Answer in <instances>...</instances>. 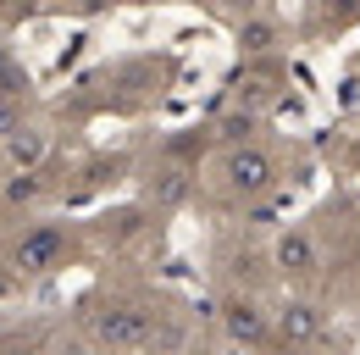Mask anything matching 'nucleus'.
<instances>
[{
    "label": "nucleus",
    "instance_id": "f257e3e1",
    "mask_svg": "<svg viewBox=\"0 0 360 355\" xmlns=\"http://www.w3.org/2000/svg\"><path fill=\"white\" fill-rule=\"evenodd\" d=\"M67 250H72V239H67L61 222H34L11 244V272L17 278H50L56 266H67Z\"/></svg>",
    "mask_w": 360,
    "mask_h": 355
},
{
    "label": "nucleus",
    "instance_id": "f03ea898",
    "mask_svg": "<svg viewBox=\"0 0 360 355\" xmlns=\"http://www.w3.org/2000/svg\"><path fill=\"white\" fill-rule=\"evenodd\" d=\"M217 173H222V189L233 200H261L271 183H277V161H271L266 150H255V144H227Z\"/></svg>",
    "mask_w": 360,
    "mask_h": 355
},
{
    "label": "nucleus",
    "instance_id": "7ed1b4c3",
    "mask_svg": "<svg viewBox=\"0 0 360 355\" xmlns=\"http://www.w3.org/2000/svg\"><path fill=\"white\" fill-rule=\"evenodd\" d=\"M89 328H94V344L100 350H111V355H134L150 344V316L139 306H105V311H94L89 316Z\"/></svg>",
    "mask_w": 360,
    "mask_h": 355
},
{
    "label": "nucleus",
    "instance_id": "20e7f679",
    "mask_svg": "<svg viewBox=\"0 0 360 355\" xmlns=\"http://www.w3.org/2000/svg\"><path fill=\"white\" fill-rule=\"evenodd\" d=\"M222 328H227V339L244 344V350H266L271 339H277V316L261 311V300L244 294V289H233L222 300Z\"/></svg>",
    "mask_w": 360,
    "mask_h": 355
},
{
    "label": "nucleus",
    "instance_id": "39448f33",
    "mask_svg": "<svg viewBox=\"0 0 360 355\" xmlns=\"http://www.w3.org/2000/svg\"><path fill=\"white\" fill-rule=\"evenodd\" d=\"M271 266H277L283 278L305 283V278H316V266H321V250H316V239L305 228H288V233H277V244H271Z\"/></svg>",
    "mask_w": 360,
    "mask_h": 355
},
{
    "label": "nucleus",
    "instance_id": "423d86ee",
    "mask_svg": "<svg viewBox=\"0 0 360 355\" xmlns=\"http://www.w3.org/2000/svg\"><path fill=\"white\" fill-rule=\"evenodd\" d=\"M183 200H188V173L183 167H155L144 178V206L150 211H178Z\"/></svg>",
    "mask_w": 360,
    "mask_h": 355
},
{
    "label": "nucleus",
    "instance_id": "0eeeda50",
    "mask_svg": "<svg viewBox=\"0 0 360 355\" xmlns=\"http://www.w3.org/2000/svg\"><path fill=\"white\" fill-rule=\"evenodd\" d=\"M316 333H321V311H316L311 300H288V306L277 311V339H283V344H300V350H305Z\"/></svg>",
    "mask_w": 360,
    "mask_h": 355
},
{
    "label": "nucleus",
    "instance_id": "6e6552de",
    "mask_svg": "<svg viewBox=\"0 0 360 355\" xmlns=\"http://www.w3.org/2000/svg\"><path fill=\"white\" fill-rule=\"evenodd\" d=\"M45 150H50V139H45V133H34V128H17L11 139H6V161H11L17 173H39Z\"/></svg>",
    "mask_w": 360,
    "mask_h": 355
},
{
    "label": "nucleus",
    "instance_id": "1a4fd4ad",
    "mask_svg": "<svg viewBox=\"0 0 360 355\" xmlns=\"http://www.w3.org/2000/svg\"><path fill=\"white\" fill-rule=\"evenodd\" d=\"M271 44H277V28H271L266 17H244V23H238V50H244V56H261Z\"/></svg>",
    "mask_w": 360,
    "mask_h": 355
},
{
    "label": "nucleus",
    "instance_id": "9d476101",
    "mask_svg": "<svg viewBox=\"0 0 360 355\" xmlns=\"http://www.w3.org/2000/svg\"><path fill=\"white\" fill-rule=\"evenodd\" d=\"M39 200H45V173L6 178V206H39Z\"/></svg>",
    "mask_w": 360,
    "mask_h": 355
},
{
    "label": "nucleus",
    "instance_id": "9b49d317",
    "mask_svg": "<svg viewBox=\"0 0 360 355\" xmlns=\"http://www.w3.org/2000/svg\"><path fill=\"white\" fill-rule=\"evenodd\" d=\"M17 128H22V106H17V94H0V144H6Z\"/></svg>",
    "mask_w": 360,
    "mask_h": 355
},
{
    "label": "nucleus",
    "instance_id": "f8f14e48",
    "mask_svg": "<svg viewBox=\"0 0 360 355\" xmlns=\"http://www.w3.org/2000/svg\"><path fill=\"white\" fill-rule=\"evenodd\" d=\"M255 128V117H250V111H238V117H227L222 123V139H233V144H244V133Z\"/></svg>",
    "mask_w": 360,
    "mask_h": 355
},
{
    "label": "nucleus",
    "instance_id": "ddd939ff",
    "mask_svg": "<svg viewBox=\"0 0 360 355\" xmlns=\"http://www.w3.org/2000/svg\"><path fill=\"white\" fill-rule=\"evenodd\" d=\"M0 355H39L34 344H0Z\"/></svg>",
    "mask_w": 360,
    "mask_h": 355
}]
</instances>
